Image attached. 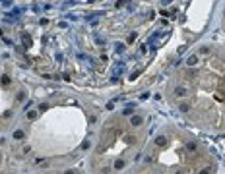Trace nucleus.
Wrapping results in <instances>:
<instances>
[{"label":"nucleus","mask_w":225,"mask_h":174,"mask_svg":"<svg viewBox=\"0 0 225 174\" xmlns=\"http://www.w3.org/2000/svg\"><path fill=\"white\" fill-rule=\"evenodd\" d=\"M173 97L190 122L225 134V51L202 47L192 54L173 87Z\"/></svg>","instance_id":"1"},{"label":"nucleus","mask_w":225,"mask_h":174,"mask_svg":"<svg viewBox=\"0 0 225 174\" xmlns=\"http://www.w3.org/2000/svg\"><path fill=\"white\" fill-rule=\"evenodd\" d=\"M223 16H225V14H223Z\"/></svg>","instance_id":"2"}]
</instances>
